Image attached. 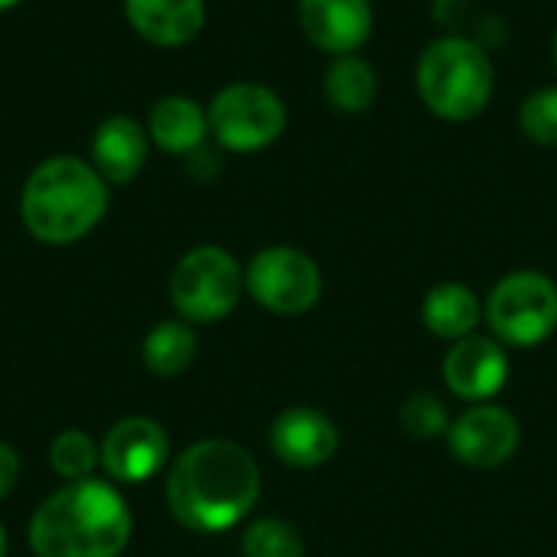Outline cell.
<instances>
[{"label": "cell", "instance_id": "1", "mask_svg": "<svg viewBox=\"0 0 557 557\" xmlns=\"http://www.w3.org/2000/svg\"><path fill=\"white\" fill-rule=\"evenodd\" d=\"M261 496V470L235 441H199L180 454L166 480V503L189 532L235 529Z\"/></svg>", "mask_w": 557, "mask_h": 557}, {"label": "cell", "instance_id": "2", "mask_svg": "<svg viewBox=\"0 0 557 557\" xmlns=\"http://www.w3.org/2000/svg\"><path fill=\"white\" fill-rule=\"evenodd\" d=\"M131 509L98 480H78L52 493L29 519L36 557H117L131 542Z\"/></svg>", "mask_w": 557, "mask_h": 557}, {"label": "cell", "instance_id": "3", "mask_svg": "<svg viewBox=\"0 0 557 557\" xmlns=\"http://www.w3.org/2000/svg\"><path fill=\"white\" fill-rule=\"evenodd\" d=\"M108 209V186L98 170L78 157L42 160L20 196V215L33 238L72 245L85 238Z\"/></svg>", "mask_w": 557, "mask_h": 557}, {"label": "cell", "instance_id": "4", "mask_svg": "<svg viewBox=\"0 0 557 557\" xmlns=\"http://www.w3.org/2000/svg\"><path fill=\"white\" fill-rule=\"evenodd\" d=\"M414 82L431 114L463 124L486 111L496 88V69L480 42L444 36L421 52Z\"/></svg>", "mask_w": 557, "mask_h": 557}, {"label": "cell", "instance_id": "5", "mask_svg": "<svg viewBox=\"0 0 557 557\" xmlns=\"http://www.w3.org/2000/svg\"><path fill=\"white\" fill-rule=\"evenodd\" d=\"M245 290V271L219 245H199L180 258L170 277V300L186 323L225 320Z\"/></svg>", "mask_w": 557, "mask_h": 557}, {"label": "cell", "instance_id": "6", "mask_svg": "<svg viewBox=\"0 0 557 557\" xmlns=\"http://www.w3.org/2000/svg\"><path fill=\"white\" fill-rule=\"evenodd\" d=\"M483 313L503 346H542L557 330V284L542 271H512L493 287Z\"/></svg>", "mask_w": 557, "mask_h": 557}, {"label": "cell", "instance_id": "7", "mask_svg": "<svg viewBox=\"0 0 557 557\" xmlns=\"http://www.w3.org/2000/svg\"><path fill=\"white\" fill-rule=\"evenodd\" d=\"M209 131L225 150L255 153L271 147L287 127V108L277 91L258 82H235L209 104Z\"/></svg>", "mask_w": 557, "mask_h": 557}, {"label": "cell", "instance_id": "8", "mask_svg": "<svg viewBox=\"0 0 557 557\" xmlns=\"http://www.w3.org/2000/svg\"><path fill=\"white\" fill-rule=\"evenodd\" d=\"M245 287L258 307L277 317H300L323 297V274L317 261L290 245L264 248L245 271Z\"/></svg>", "mask_w": 557, "mask_h": 557}, {"label": "cell", "instance_id": "9", "mask_svg": "<svg viewBox=\"0 0 557 557\" xmlns=\"http://www.w3.org/2000/svg\"><path fill=\"white\" fill-rule=\"evenodd\" d=\"M447 444L460 463L473 470H496L519 454L522 428L512 411L483 401L450 421Z\"/></svg>", "mask_w": 557, "mask_h": 557}, {"label": "cell", "instance_id": "10", "mask_svg": "<svg viewBox=\"0 0 557 557\" xmlns=\"http://www.w3.org/2000/svg\"><path fill=\"white\" fill-rule=\"evenodd\" d=\"M444 385L454 398L483 405L493 401L509 382V356L496 336L457 339L444 356Z\"/></svg>", "mask_w": 557, "mask_h": 557}, {"label": "cell", "instance_id": "11", "mask_svg": "<svg viewBox=\"0 0 557 557\" xmlns=\"http://www.w3.org/2000/svg\"><path fill=\"white\" fill-rule=\"evenodd\" d=\"M170 454L166 431L150 418H124L117 421L101 444V463L117 483H144L150 480Z\"/></svg>", "mask_w": 557, "mask_h": 557}, {"label": "cell", "instance_id": "12", "mask_svg": "<svg viewBox=\"0 0 557 557\" xmlns=\"http://www.w3.org/2000/svg\"><path fill=\"white\" fill-rule=\"evenodd\" d=\"M297 20L307 39L330 55H349L362 49L375 26L369 0H300Z\"/></svg>", "mask_w": 557, "mask_h": 557}, {"label": "cell", "instance_id": "13", "mask_svg": "<svg viewBox=\"0 0 557 557\" xmlns=\"http://www.w3.org/2000/svg\"><path fill=\"white\" fill-rule=\"evenodd\" d=\"M271 450L294 470H313L336 457L339 431L330 414L317 408H287L271 424Z\"/></svg>", "mask_w": 557, "mask_h": 557}, {"label": "cell", "instance_id": "14", "mask_svg": "<svg viewBox=\"0 0 557 557\" xmlns=\"http://www.w3.org/2000/svg\"><path fill=\"white\" fill-rule=\"evenodd\" d=\"M147 147H150V134L134 117L114 114L101 121L91 137V166L104 183L114 186L131 183L147 160Z\"/></svg>", "mask_w": 557, "mask_h": 557}, {"label": "cell", "instance_id": "15", "mask_svg": "<svg viewBox=\"0 0 557 557\" xmlns=\"http://www.w3.org/2000/svg\"><path fill=\"white\" fill-rule=\"evenodd\" d=\"M127 23L153 46H186L206 23V0H124Z\"/></svg>", "mask_w": 557, "mask_h": 557}, {"label": "cell", "instance_id": "16", "mask_svg": "<svg viewBox=\"0 0 557 557\" xmlns=\"http://www.w3.org/2000/svg\"><path fill=\"white\" fill-rule=\"evenodd\" d=\"M147 134L166 153H196L209 134V114L186 95H166L153 104Z\"/></svg>", "mask_w": 557, "mask_h": 557}, {"label": "cell", "instance_id": "17", "mask_svg": "<svg viewBox=\"0 0 557 557\" xmlns=\"http://www.w3.org/2000/svg\"><path fill=\"white\" fill-rule=\"evenodd\" d=\"M480 317H483L480 297L460 281H444V284L431 287L424 294V304H421L424 326L437 339H447V343L473 336L480 326Z\"/></svg>", "mask_w": 557, "mask_h": 557}, {"label": "cell", "instance_id": "18", "mask_svg": "<svg viewBox=\"0 0 557 557\" xmlns=\"http://www.w3.org/2000/svg\"><path fill=\"white\" fill-rule=\"evenodd\" d=\"M323 95L343 114L369 111L375 104V95H379V78H375L372 62L356 55V52L336 55L323 75Z\"/></svg>", "mask_w": 557, "mask_h": 557}, {"label": "cell", "instance_id": "19", "mask_svg": "<svg viewBox=\"0 0 557 557\" xmlns=\"http://www.w3.org/2000/svg\"><path fill=\"white\" fill-rule=\"evenodd\" d=\"M196 333L186 320H166L144 339V366L160 379L183 375L196 359Z\"/></svg>", "mask_w": 557, "mask_h": 557}, {"label": "cell", "instance_id": "20", "mask_svg": "<svg viewBox=\"0 0 557 557\" xmlns=\"http://www.w3.org/2000/svg\"><path fill=\"white\" fill-rule=\"evenodd\" d=\"M245 557H304L300 532L284 519H258L242 539Z\"/></svg>", "mask_w": 557, "mask_h": 557}, {"label": "cell", "instance_id": "21", "mask_svg": "<svg viewBox=\"0 0 557 557\" xmlns=\"http://www.w3.org/2000/svg\"><path fill=\"white\" fill-rule=\"evenodd\" d=\"M49 463L62 480L78 483L91 476L98 463V447L85 431H62L49 447Z\"/></svg>", "mask_w": 557, "mask_h": 557}, {"label": "cell", "instance_id": "22", "mask_svg": "<svg viewBox=\"0 0 557 557\" xmlns=\"http://www.w3.org/2000/svg\"><path fill=\"white\" fill-rule=\"evenodd\" d=\"M398 418H401V428L411 437H421V441L447 437V431H450V411H447L444 398L434 395V392L408 395V401L401 405Z\"/></svg>", "mask_w": 557, "mask_h": 557}, {"label": "cell", "instance_id": "23", "mask_svg": "<svg viewBox=\"0 0 557 557\" xmlns=\"http://www.w3.org/2000/svg\"><path fill=\"white\" fill-rule=\"evenodd\" d=\"M519 127L529 140L557 147V85L532 91L519 108Z\"/></svg>", "mask_w": 557, "mask_h": 557}, {"label": "cell", "instance_id": "24", "mask_svg": "<svg viewBox=\"0 0 557 557\" xmlns=\"http://www.w3.org/2000/svg\"><path fill=\"white\" fill-rule=\"evenodd\" d=\"M16 476H20V457L10 444L0 441V499L10 496V490L16 486Z\"/></svg>", "mask_w": 557, "mask_h": 557}, {"label": "cell", "instance_id": "25", "mask_svg": "<svg viewBox=\"0 0 557 557\" xmlns=\"http://www.w3.org/2000/svg\"><path fill=\"white\" fill-rule=\"evenodd\" d=\"M0 557H7V532H3V525H0Z\"/></svg>", "mask_w": 557, "mask_h": 557}, {"label": "cell", "instance_id": "26", "mask_svg": "<svg viewBox=\"0 0 557 557\" xmlns=\"http://www.w3.org/2000/svg\"><path fill=\"white\" fill-rule=\"evenodd\" d=\"M16 3H20V0H0V13L10 10V7H16Z\"/></svg>", "mask_w": 557, "mask_h": 557}, {"label": "cell", "instance_id": "27", "mask_svg": "<svg viewBox=\"0 0 557 557\" xmlns=\"http://www.w3.org/2000/svg\"><path fill=\"white\" fill-rule=\"evenodd\" d=\"M555 65H557V33H555Z\"/></svg>", "mask_w": 557, "mask_h": 557}]
</instances>
